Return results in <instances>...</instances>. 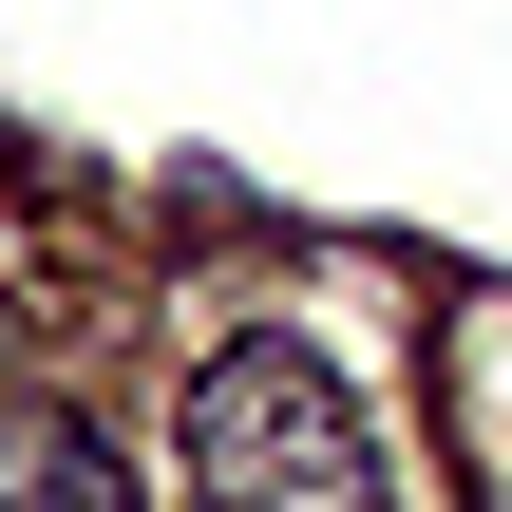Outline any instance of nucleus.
I'll use <instances>...</instances> for the list:
<instances>
[{"mask_svg": "<svg viewBox=\"0 0 512 512\" xmlns=\"http://www.w3.org/2000/svg\"><path fill=\"white\" fill-rule=\"evenodd\" d=\"M190 512H380V437L323 342L247 323L190 361Z\"/></svg>", "mask_w": 512, "mask_h": 512, "instance_id": "1", "label": "nucleus"}, {"mask_svg": "<svg viewBox=\"0 0 512 512\" xmlns=\"http://www.w3.org/2000/svg\"><path fill=\"white\" fill-rule=\"evenodd\" d=\"M0 512H133V456L76 437V418H19L0 437Z\"/></svg>", "mask_w": 512, "mask_h": 512, "instance_id": "2", "label": "nucleus"}]
</instances>
